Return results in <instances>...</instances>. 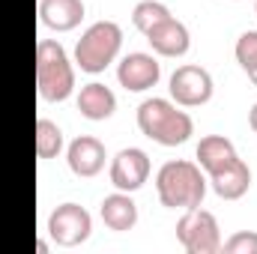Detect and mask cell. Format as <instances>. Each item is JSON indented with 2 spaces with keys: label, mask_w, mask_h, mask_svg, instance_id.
Here are the masks:
<instances>
[{
  "label": "cell",
  "mask_w": 257,
  "mask_h": 254,
  "mask_svg": "<svg viewBox=\"0 0 257 254\" xmlns=\"http://www.w3.org/2000/svg\"><path fill=\"white\" fill-rule=\"evenodd\" d=\"M156 191H159L162 206H168V209H194L203 203L206 180L200 174V165L177 159V162H165L159 168Z\"/></svg>",
  "instance_id": "cell-1"
},
{
  "label": "cell",
  "mask_w": 257,
  "mask_h": 254,
  "mask_svg": "<svg viewBox=\"0 0 257 254\" xmlns=\"http://www.w3.org/2000/svg\"><path fill=\"white\" fill-rule=\"evenodd\" d=\"M138 129L162 147H180L194 135V120L168 99H147L138 105Z\"/></svg>",
  "instance_id": "cell-2"
},
{
  "label": "cell",
  "mask_w": 257,
  "mask_h": 254,
  "mask_svg": "<svg viewBox=\"0 0 257 254\" xmlns=\"http://www.w3.org/2000/svg\"><path fill=\"white\" fill-rule=\"evenodd\" d=\"M36 87L45 102H63L75 90V69L57 39H39L36 45Z\"/></svg>",
  "instance_id": "cell-3"
},
{
  "label": "cell",
  "mask_w": 257,
  "mask_h": 254,
  "mask_svg": "<svg viewBox=\"0 0 257 254\" xmlns=\"http://www.w3.org/2000/svg\"><path fill=\"white\" fill-rule=\"evenodd\" d=\"M123 45V30L117 21H96L84 30V36L75 45V63L81 72L99 75L117 60Z\"/></svg>",
  "instance_id": "cell-4"
},
{
  "label": "cell",
  "mask_w": 257,
  "mask_h": 254,
  "mask_svg": "<svg viewBox=\"0 0 257 254\" xmlns=\"http://www.w3.org/2000/svg\"><path fill=\"white\" fill-rule=\"evenodd\" d=\"M177 239L189 254H218L221 251V230L209 209H186L177 224Z\"/></svg>",
  "instance_id": "cell-5"
},
{
  "label": "cell",
  "mask_w": 257,
  "mask_h": 254,
  "mask_svg": "<svg viewBox=\"0 0 257 254\" xmlns=\"http://www.w3.org/2000/svg\"><path fill=\"white\" fill-rule=\"evenodd\" d=\"M90 230H93V218L78 203H60L48 215V236L63 248H75V245L87 242Z\"/></svg>",
  "instance_id": "cell-6"
},
{
  "label": "cell",
  "mask_w": 257,
  "mask_h": 254,
  "mask_svg": "<svg viewBox=\"0 0 257 254\" xmlns=\"http://www.w3.org/2000/svg\"><path fill=\"white\" fill-rule=\"evenodd\" d=\"M212 75L203 69V66L186 63L180 66L174 75H171V99L183 108H197V105H206L212 99Z\"/></svg>",
  "instance_id": "cell-7"
},
{
  "label": "cell",
  "mask_w": 257,
  "mask_h": 254,
  "mask_svg": "<svg viewBox=\"0 0 257 254\" xmlns=\"http://www.w3.org/2000/svg\"><path fill=\"white\" fill-rule=\"evenodd\" d=\"M111 186L117 191H138L147 180H150V156L138 147H126L111 159Z\"/></svg>",
  "instance_id": "cell-8"
},
{
  "label": "cell",
  "mask_w": 257,
  "mask_h": 254,
  "mask_svg": "<svg viewBox=\"0 0 257 254\" xmlns=\"http://www.w3.org/2000/svg\"><path fill=\"white\" fill-rule=\"evenodd\" d=\"M162 78V66L153 54H144V51H135L126 54L120 66H117V81L120 87H126L128 93H144L150 87H156Z\"/></svg>",
  "instance_id": "cell-9"
},
{
  "label": "cell",
  "mask_w": 257,
  "mask_h": 254,
  "mask_svg": "<svg viewBox=\"0 0 257 254\" xmlns=\"http://www.w3.org/2000/svg\"><path fill=\"white\" fill-rule=\"evenodd\" d=\"M105 159H108L105 144H102L99 138H93V135H81V138H75V141L69 144V150H66L69 171H72L75 177H81V180L96 177V174L105 168Z\"/></svg>",
  "instance_id": "cell-10"
},
{
  "label": "cell",
  "mask_w": 257,
  "mask_h": 254,
  "mask_svg": "<svg viewBox=\"0 0 257 254\" xmlns=\"http://www.w3.org/2000/svg\"><path fill=\"white\" fill-rule=\"evenodd\" d=\"M147 42L153 45L159 57H183L192 45V36H189V27L171 15L147 33Z\"/></svg>",
  "instance_id": "cell-11"
},
{
  "label": "cell",
  "mask_w": 257,
  "mask_h": 254,
  "mask_svg": "<svg viewBox=\"0 0 257 254\" xmlns=\"http://www.w3.org/2000/svg\"><path fill=\"white\" fill-rule=\"evenodd\" d=\"M209 186L221 200H239L245 191L251 189V168L236 156L233 162H227L224 168L209 174Z\"/></svg>",
  "instance_id": "cell-12"
},
{
  "label": "cell",
  "mask_w": 257,
  "mask_h": 254,
  "mask_svg": "<svg viewBox=\"0 0 257 254\" xmlns=\"http://www.w3.org/2000/svg\"><path fill=\"white\" fill-rule=\"evenodd\" d=\"M39 21L48 30L69 33L84 21V0H39Z\"/></svg>",
  "instance_id": "cell-13"
},
{
  "label": "cell",
  "mask_w": 257,
  "mask_h": 254,
  "mask_svg": "<svg viewBox=\"0 0 257 254\" xmlns=\"http://www.w3.org/2000/svg\"><path fill=\"white\" fill-rule=\"evenodd\" d=\"M78 111H81V117H87L93 123H102L117 111V96H114L111 87H105L99 81H90L78 93Z\"/></svg>",
  "instance_id": "cell-14"
},
{
  "label": "cell",
  "mask_w": 257,
  "mask_h": 254,
  "mask_svg": "<svg viewBox=\"0 0 257 254\" xmlns=\"http://www.w3.org/2000/svg\"><path fill=\"white\" fill-rule=\"evenodd\" d=\"M99 215L105 221L108 230H117V233H126L138 224V203L128 197V191H114L102 200L99 206Z\"/></svg>",
  "instance_id": "cell-15"
},
{
  "label": "cell",
  "mask_w": 257,
  "mask_h": 254,
  "mask_svg": "<svg viewBox=\"0 0 257 254\" xmlns=\"http://www.w3.org/2000/svg\"><path fill=\"white\" fill-rule=\"evenodd\" d=\"M233 159H236V147H233L230 138H224V135H206V138H200V144H197V165L206 174L224 168Z\"/></svg>",
  "instance_id": "cell-16"
},
{
  "label": "cell",
  "mask_w": 257,
  "mask_h": 254,
  "mask_svg": "<svg viewBox=\"0 0 257 254\" xmlns=\"http://www.w3.org/2000/svg\"><path fill=\"white\" fill-rule=\"evenodd\" d=\"M63 150V129L48 117L36 120V156L39 159H57Z\"/></svg>",
  "instance_id": "cell-17"
},
{
  "label": "cell",
  "mask_w": 257,
  "mask_h": 254,
  "mask_svg": "<svg viewBox=\"0 0 257 254\" xmlns=\"http://www.w3.org/2000/svg\"><path fill=\"white\" fill-rule=\"evenodd\" d=\"M165 18H171V9L165 6V3H159V0H141L135 9H132V24L147 36L156 24H162Z\"/></svg>",
  "instance_id": "cell-18"
},
{
  "label": "cell",
  "mask_w": 257,
  "mask_h": 254,
  "mask_svg": "<svg viewBox=\"0 0 257 254\" xmlns=\"http://www.w3.org/2000/svg\"><path fill=\"white\" fill-rule=\"evenodd\" d=\"M233 54H236V63L242 66L245 72H248V69H254V66H257V30H245V33L236 39Z\"/></svg>",
  "instance_id": "cell-19"
},
{
  "label": "cell",
  "mask_w": 257,
  "mask_h": 254,
  "mask_svg": "<svg viewBox=\"0 0 257 254\" xmlns=\"http://www.w3.org/2000/svg\"><path fill=\"white\" fill-rule=\"evenodd\" d=\"M224 254H257V233L254 230H239L227 242H221Z\"/></svg>",
  "instance_id": "cell-20"
},
{
  "label": "cell",
  "mask_w": 257,
  "mask_h": 254,
  "mask_svg": "<svg viewBox=\"0 0 257 254\" xmlns=\"http://www.w3.org/2000/svg\"><path fill=\"white\" fill-rule=\"evenodd\" d=\"M248 126L254 129V135H257V102L251 105V111H248Z\"/></svg>",
  "instance_id": "cell-21"
},
{
  "label": "cell",
  "mask_w": 257,
  "mask_h": 254,
  "mask_svg": "<svg viewBox=\"0 0 257 254\" xmlns=\"http://www.w3.org/2000/svg\"><path fill=\"white\" fill-rule=\"evenodd\" d=\"M248 78H251V84L257 87V66H254V69H248Z\"/></svg>",
  "instance_id": "cell-22"
},
{
  "label": "cell",
  "mask_w": 257,
  "mask_h": 254,
  "mask_svg": "<svg viewBox=\"0 0 257 254\" xmlns=\"http://www.w3.org/2000/svg\"><path fill=\"white\" fill-rule=\"evenodd\" d=\"M254 15H257V3H254Z\"/></svg>",
  "instance_id": "cell-23"
}]
</instances>
